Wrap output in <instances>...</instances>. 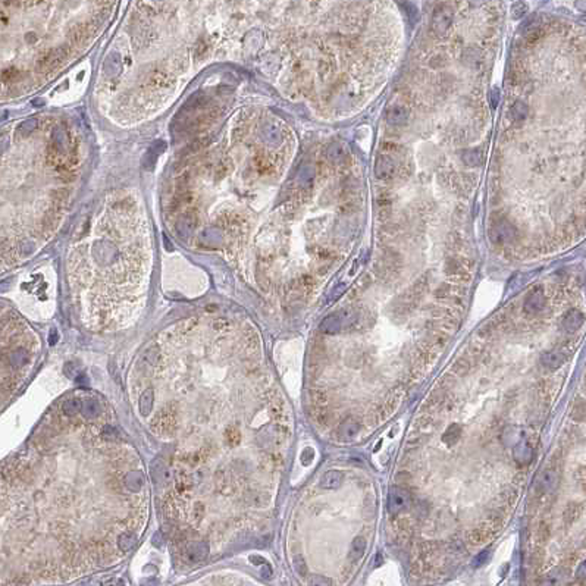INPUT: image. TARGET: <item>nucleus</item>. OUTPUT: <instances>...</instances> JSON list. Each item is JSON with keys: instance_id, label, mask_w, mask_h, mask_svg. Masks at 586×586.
<instances>
[{"instance_id": "nucleus-26", "label": "nucleus", "mask_w": 586, "mask_h": 586, "mask_svg": "<svg viewBox=\"0 0 586 586\" xmlns=\"http://www.w3.org/2000/svg\"><path fill=\"white\" fill-rule=\"evenodd\" d=\"M542 36V27L541 24H532L529 25V28L525 31V39L529 43H535L541 39Z\"/></svg>"}, {"instance_id": "nucleus-17", "label": "nucleus", "mask_w": 586, "mask_h": 586, "mask_svg": "<svg viewBox=\"0 0 586 586\" xmlns=\"http://www.w3.org/2000/svg\"><path fill=\"white\" fill-rule=\"evenodd\" d=\"M482 159H483V152H482V149H479V147H476V149H468V150H465V152L462 153V160H463V163L470 166V168L479 166V165L482 163Z\"/></svg>"}, {"instance_id": "nucleus-23", "label": "nucleus", "mask_w": 586, "mask_h": 586, "mask_svg": "<svg viewBox=\"0 0 586 586\" xmlns=\"http://www.w3.org/2000/svg\"><path fill=\"white\" fill-rule=\"evenodd\" d=\"M105 72L109 77H117L120 72V58L117 53H114L108 58L106 63H105Z\"/></svg>"}, {"instance_id": "nucleus-8", "label": "nucleus", "mask_w": 586, "mask_h": 586, "mask_svg": "<svg viewBox=\"0 0 586 586\" xmlns=\"http://www.w3.org/2000/svg\"><path fill=\"white\" fill-rule=\"evenodd\" d=\"M545 307V295L541 290H535L533 293L529 294V297L525 301V312L535 314L539 313Z\"/></svg>"}, {"instance_id": "nucleus-14", "label": "nucleus", "mask_w": 586, "mask_h": 586, "mask_svg": "<svg viewBox=\"0 0 586 586\" xmlns=\"http://www.w3.org/2000/svg\"><path fill=\"white\" fill-rule=\"evenodd\" d=\"M163 150H165V143L163 141H156L149 150H147V153H146V156H144V168H147V169H152L153 166H155V163H156V160L159 159V156L163 153Z\"/></svg>"}, {"instance_id": "nucleus-21", "label": "nucleus", "mask_w": 586, "mask_h": 586, "mask_svg": "<svg viewBox=\"0 0 586 586\" xmlns=\"http://www.w3.org/2000/svg\"><path fill=\"white\" fill-rule=\"evenodd\" d=\"M529 108L523 102H516L511 109H510V117H513L514 122H523L528 117Z\"/></svg>"}, {"instance_id": "nucleus-29", "label": "nucleus", "mask_w": 586, "mask_h": 586, "mask_svg": "<svg viewBox=\"0 0 586 586\" xmlns=\"http://www.w3.org/2000/svg\"><path fill=\"white\" fill-rule=\"evenodd\" d=\"M489 551L488 549H485V551H482L476 558H474V561H473V564L477 567V566H482V564H485L486 561H488V558H489Z\"/></svg>"}, {"instance_id": "nucleus-19", "label": "nucleus", "mask_w": 586, "mask_h": 586, "mask_svg": "<svg viewBox=\"0 0 586 586\" xmlns=\"http://www.w3.org/2000/svg\"><path fill=\"white\" fill-rule=\"evenodd\" d=\"M37 126H39V120H37L36 117H31V119H27V120L21 122V123L16 126L15 132H16L19 137L28 138V137L37 129Z\"/></svg>"}, {"instance_id": "nucleus-28", "label": "nucleus", "mask_w": 586, "mask_h": 586, "mask_svg": "<svg viewBox=\"0 0 586 586\" xmlns=\"http://www.w3.org/2000/svg\"><path fill=\"white\" fill-rule=\"evenodd\" d=\"M63 409H65V411L68 414H74V413L81 410V401L79 400H69V401L65 403Z\"/></svg>"}, {"instance_id": "nucleus-10", "label": "nucleus", "mask_w": 586, "mask_h": 586, "mask_svg": "<svg viewBox=\"0 0 586 586\" xmlns=\"http://www.w3.org/2000/svg\"><path fill=\"white\" fill-rule=\"evenodd\" d=\"M387 120L394 126H404L409 122V112L404 106H392L387 114Z\"/></svg>"}, {"instance_id": "nucleus-16", "label": "nucleus", "mask_w": 586, "mask_h": 586, "mask_svg": "<svg viewBox=\"0 0 586 586\" xmlns=\"http://www.w3.org/2000/svg\"><path fill=\"white\" fill-rule=\"evenodd\" d=\"M358 430H360L358 423L352 419H347L341 423L338 432H340V438L343 441H352V438L358 433Z\"/></svg>"}, {"instance_id": "nucleus-1", "label": "nucleus", "mask_w": 586, "mask_h": 586, "mask_svg": "<svg viewBox=\"0 0 586 586\" xmlns=\"http://www.w3.org/2000/svg\"><path fill=\"white\" fill-rule=\"evenodd\" d=\"M355 319H357V314L352 309H343V310H338V312L329 314L328 317H325V320L320 325V329L325 334H338V332L350 328L355 322Z\"/></svg>"}, {"instance_id": "nucleus-5", "label": "nucleus", "mask_w": 586, "mask_h": 586, "mask_svg": "<svg viewBox=\"0 0 586 586\" xmlns=\"http://www.w3.org/2000/svg\"><path fill=\"white\" fill-rule=\"evenodd\" d=\"M395 162L390 155H379L375 163V175L381 181H388L395 176Z\"/></svg>"}, {"instance_id": "nucleus-7", "label": "nucleus", "mask_w": 586, "mask_h": 586, "mask_svg": "<svg viewBox=\"0 0 586 586\" xmlns=\"http://www.w3.org/2000/svg\"><path fill=\"white\" fill-rule=\"evenodd\" d=\"M566 361L564 354L558 350H552V352H544V355L541 357V363L545 369L548 370H557L560 369Z\"/></svg>"}, {"instance_id": "nucleus-27", "label": "nucleus", "mask_w": 586, "mask_h": 586, "mask_svg": "<svg viewBox=\"0 0 586 586\" xmlns=\"http://www.w3.org/2000/svg\"><path fill=\"white\" fill-rule=\"evenodd\" d=\"M53 143H55L56 152H62L65 149V146H66V131L62 126H58L55 129V132H53Z\"/></svg>"}, {"instance_id": "nucleus-11", "label": "nucleus", "mask_w": 586, "mask_h": 586, "mask_svg": "<svg viewBox=\"0 0 586 586\" xmlns=\"http://www.w3.org/2000/svg\"><path fill=\"white\" fill-rule=\"evenodd\" d=\"M343 479H344V476H343L341 471H338V470H329V471H326V473L322 476L319 485H320V488H325V489H337V488L341 486Z\"/></svg>"}, {"instance_id": "nucleus-22", "label": "nucleus", "mask_w": 586, "mask_h": 586, "mask_svg": "<svg viewBox=\"0 0 586 586\" xmlns=\"http://www.w3.org/2000/svg\"><path fill=\"white\" fill-rule=\"evenodd\" d=\"M313 179H314V169H313V166H310V165H304L301 169H300V174H298V184L301 185V187H310L312 184H313Z\"/></svg>"}, {"instance_id": "nucleus-24", "label": "nucleus", "mask_w": 586, "mask_h": 586, "mask_svg": "<svg viewBox=\"0 0 586 586\" xmlns=\"http://www.w3.org/2000/svg\"><path fill=\"white\" fill-rule=\"evenodd\" d=\"M460 433H462V428L459 426V425H451L448 429H447V432L444 433V442L447 444V445H454L457 441H459V438H460Z\"/></svg>"}, {"instance_id": "nucleus-25", "label": "nucleus", "mask_w": 586, "mask_h": 586, "mask_svg": "<svg viewBox=\"0 0 586 586\" xmlns=\"http://www.w3.org/2000/svg\"><path fill=\"white\" fill-rule=\"evenodd\" d=\"M480 60H482V58H480V55H479V52H476L474 49H468L466 52H465V55H463V62H465V65H468V66H471V68H477L479 65H480Z\"/></svg>"}, {"instance_id": "nucleus-2", "label": "nucleus", "mask_w": 586, "mask_h": 586, "mask_svg": "<svg viewBox=\"0 0 586 586\" xmlns=\"http://www.w3.org/2000/svg\"><path fill=\"white\" fill-rule=\"evenodd\" d=\"M454 21V10L451 6H448L447 3H439L433 12H432V18H430V30L442 37L448 33V30L451 28Z\"/></svg>"}, {"instance_id": "nucleus-31", "label": "nucleus", "mask_w": 586, "mask_h": 586, "mask_svg": "<svg viewBox=\"0 0 586 586\" xmlns=\"http://www.w3.org/2000/svg\"><path fill=\"white\" fill-rule=\"evenodd\" d=\"M295 567H297V570H298L301 575L306 573V566H304V561L301 560V557H297V558H295Z\"/></svg>"}, {"instance_id": "nucleus-9", "label": "nucleus", "mask_w": 586, "mask_h": 586, "mask_svg": "<svg viewBox=\"0 0 586 586\" xmlns=\"http://www.w3.org/2000/svg\"><path fill=\"white\" fill-rule=\"evenodd\" d=\"M513 454H514V459H516L517 463H520V465H528L529 462L532 460V457H533V450H532V447H530V444H529L528 441L520 439V441L514 445Z\"/></svg>"}, {"instance_id": "nucleus-32", "label": "nucleus", "mask_w": 586, "mask_h": 586, "mask_svg": "<svg viewBox=\"0 0 586 586\" xmlns=\"http://www.w3.org/2000/svg\"><path fill=\"white\" fill-rule=\"evenodd\" d=\"M578 576L581 578V579H585V563H582L581 566H579V570H578Z\"/></svg>"}, {"instance_id": "nucleus-20", "label": "nucleus", "mask_w": 586, "mask_h": 586, "mask_svg": "<svg viewBox=\"0 0 586 586\" xmlns=\"http://www.w3.org/2000/svg\"><path fill=\"white\" fill-rule=\"evenodd\" d=\"M326 156H328V159H329L332 163H340V162H343V160L346 159L347 150H346L344 146H341L340 143H335V144H332V146L328 149Z\"/></svg>"}, {"instance_id": "nucleus-30", "label": "nucleus", "mask_w": 586, "mask_h": 586, "mask_svg": "<svg viewBox=\"0 0 586 586\" xmlns=\"http://www.w3.org/2000/svg\"><path fill=\"white\" fill-rule=\"evenodd\" d=\"M313 456H314L313 450H312V448H307V450L303 453V463H304V465H309V463L313 460Z\"/></svg>"}, {"instance_id": "nucleus-18", "label": "nucleus", "mask_w": 586, "mask_h": 586, "mask_svg": "<svg viewBox=\"0 0 586 586\" xmlns=\"http://www.w3.org/2000/svg\"><path fill=\"white\" fill-rule=\"evenodd\" d=\"M366 547H367V541H366L364 536H357V538H354V541H352V548H350V560H352V561L360 560V558L364 555Z\"/></svg>"}, {"instance_id": "nucleus-12", "label": "nucleus", "mask_w": 586, "mask_h": 586, "mask_svg": "<svg viewBox=\"0 0 586 586\" xmlns=\"http://www.w3.org/2000/svg\"><path fill=\"white\" fill-rule=\"evenodd\" d=\"M263 140L271 146H278L282 141V132L275 123H266L262 129Z\"/></svg>"}, {"instance_id": "nucleus-4", "label": "nucleus", "mask_w": 586, "mask_h": 586, "mask_svg": "<svg viewBox=\"0 0 586 586\" xmlns=\"http://www.w3.org/2000/svg\"><path fill=\"white\" fill-rule=\"evenodd\" d=\"M410 506V495L401 488H391L388 495V510L391 514H398Z\"/></svg>"}, {"instance_id": "nucleus-13", "label": "nucleus", "mask_w": 586, "mask_h": 586, "mask_svg": "<svg viewBox=\"0 0 586 586\" xmlns=\"http://www.w3.org/2000/svg\"><path fill=\"white\" fill-rule=\"evenodd\" d=\"M582 323H584V314H582L579 310H576V309L570 310V312L564 316V320H563V326H564V329L569 331V332L578 331V329L582 326Z\"/></svg>"}, {"instance_id": "nucleus-6", "label": "nucleus", "mask_w": 586, "mask_h": 586, "mask_svg": "<svg viewBox=\"0 0 586 586\" xmlns=\"http://www.w3.org/2000/svg\"><path fill=\"white\" fill-rule=\"evenodd\" d=\"M536 483H538V488L541 492H544V494L552 492L558 485V473L552 469H545L538 476Z\"/></svg>"}, {"instance_id": "nucleus-15", "label": "nucleus", "mask_w": 586, "mask_h": 586, "mask_svg": "<svg viewBox=\"0 0 586 586\" xmlns=\"http://www.w3.org/2000/svg\"><path fill=\"white\" fill-rule=\"evenodd\" d=\"M194 228H195V218L191 215H185L176 222V231L182 238H188L193 234Z\"/></svg>"}, {"instance_id": "nucleus-3", "label": "nucleus", "mask_w": 586, "mask_h": 586, "mask_svg": "<svg viewBox=\"0 0 586 586\" xmlns=\"http://www.w3.org/2000/svg\"><path fill=\"white\" fill-rule=\"evenodd\" d=\"M516 235L517 230L507 219H498L489 228V239L497 245L511 244L516 239Z\"/></svg>"}]
</instances>
